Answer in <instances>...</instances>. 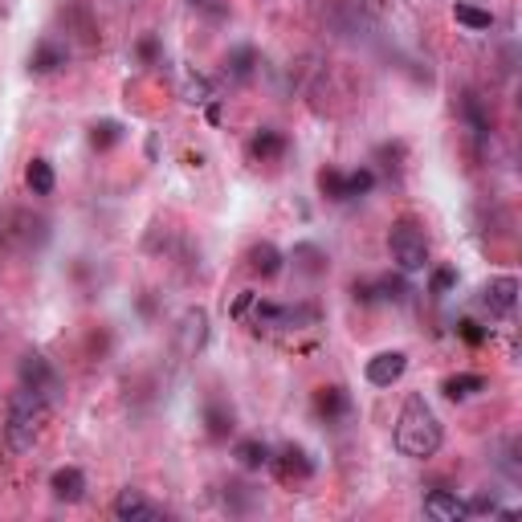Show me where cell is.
Segmentation results:
<instances>
[{"instance_id":"11","label":"cell","mask_w":522,"mask_h":522,"mask_svg":"<svg viewBox=\"0 0 522 522\" xmlns=\"http://www.w3.org/2000/svg\"><path fill=\"white\" fill-rule=\"evenodd\" d=\"M482 302L494 310V315H510L514 302H518V278H494L482 294Z\"/></svg>"},{"instance_id":"17","label":"cell","mask_w":522,"mask_h":522,"mask_svg":"<svg viewBox=\"0 0 522 522\" xmlns=\"http://www.w3.org/2000/svg\"><path fill=\"white\" fill-rule=\"evenodd\" d=\"M25 184L33 196H49L54 192V168H49V160H33L29 172H25Z\"/></svg>"},{"instance_id":"21","label":"cell","mask_w":522,"mask_h":522,"mask_svg":"<svg viewBox=\"0 0 522 522\" xmlns=\"http://www.w3.org/2000/svg\"><path fill=\"white\" fill-rule=\"evenodd\" d=\"M372 184H376V176H372L368 168L351 172V176H347V200H351V196H363V192H372Z\"/></svg>"},{"instance_id":"9","label":"cell","mask_w":522,"mask_h":522,"mask_svg":"<svg viewBox=\"0 0 522 522\" xmlns=\"http://www.w3.org/2000/svg\"><path fill=\"white\" fill-rule=\"evenodd\" d=\"M270 465L278 469V478H282V482H294V478L302 482V478L315 474V465H310V457H306L302 449H294V445H290V449H282L278 457H270Z\"/></svg>"},{"instance_id":"22","label":"cell","mask_w":522,"mask_h":522,"mask_svg":"<svg viewBox=\"0 0 522 522\" xmlns=\"http://www.w3.org/2000/svg\"><path fill=\"white\" fill-rule=\"evenodd\" d=\"M119 135H123L119 123H98L94 135H90V143H94V147H111V143H119Z\"/></svg>"},{"instance_id":"16","label":"cell","mask_w":522,"mask_h":522,"mask_svg":"<svg viewBox=\"0 0 522 522\" xmlns=\"http://www.w3.org/2000/svg\"><path fill=\"white\" fill-rule=\"evenodd\" d=\"M286 151V139L278 135V131H257L253 135V143H249V155H253V160H278V155Z\"/></svg>"},{"instance_id":"8","label":"cell","mask_w":522,"mask_h":522,"mask_svg":"<svg viewBox=\"0 0 522 522\" xmlns=\"http://www.w3.org/2000/svg\"><path fill=\"white\" fill-rule=\"evenodd\" d=\"M49 490H54L58 502H82L86 498V474H82V469H74V465H66V469H58V474L49 478Z\"/></svg>"},{"instance_id":"4","label":"cell","mask_w":522,"mask_h":522,"mask_svg":"<svg viewBox=\"0 0 522 522\" xmlns=\"http://www.w3.org/2000/svg\"><path fill=\"white\" fill-rule=\"evenodd\" d=\"M21 388H33V392H41V396L54 400V396H58V372H54V363H49L45 355H37V351H29V355L21 359Z\"/></svg>"},{"instance_id":"14","label":"cell","mask_w":522,"mask_h":522,"mask_svg":"<svg viewBox=\"0 0 522 522\" xmlns=\"http://www.w3.org/2000/svg\"><path fill=\"white\" fill-rule=\"evenodd\" d=\"M315 408H319V416H327V421H339V416H347L351 400H347L343 388H319L315 392Z\"/></svg>"},{"instance_id":"3","label":"cell","mask_w":522,"mask_h":522,"mask_svg":"<svg viewBox=\"0 0 522 522\" xmlns=\"http://www.w3.org/2000/svg\"><path fill=\"white\" fill-rule=\"evenodd\" d=\"M388 249H392V261H396L400 274H421L429 266V241H425V233L416 229L412 221H396L392 225Z\"/></svg>"},{"instance_id":"18","label":"cell","mask_w":522,"mask_h":522,"mask_svg":"<svg viewBox=\"0 0 522 522\" xmlns=\"http://www.w3.org/2000/svg\"><path fill=\"white\" fill-rule=\"evenodd\" d=\"M453 17H457V25L474 29V33H486V29H494V13L478 9V5H457V9H453Z\"/></svg>"},{"instance_id":"25","label":"cell","mask_w":522,"mask_h":522,"mask_svg":"<svg viewBox=\"0 0 522 522\" xmlns=\"http://www.w3.org/2000/svg\"><path fill=\"white\" fill-rule=\"evenodd\" d=\"M461 339H465V343H474V347H478V343H486V331H482L478 323H461Z\"/></svg>"},{"instance_id":"12","label":"cell","mask_w":522,"mask_h":522,"mask_svg":"<svg viewBox=\"0 0 522 522\" xmlns=\"http://www.w3.org/2000/svg\"><path fill=\"white\" fill-rule=\"evenodd\" d=\"M249 270H253V274H261V278H274V274H282V253H278V245H270V241L253 245V249H249Z\"/></svg>"},{"instance_id":"7","label":"cell","mask_w":522,"mask_h":522,"mask_svg":"<svg viewBox=\"0 0 522 522\" xmlns=\"http://www.w3.org/2000/svg\"><path fill=\"white\" fill-rule=\"evenodd\" d=\"M425 514L437 518V522H461V518H469L465 502H461L457 494H449V490H433V494H425Z\"/></svg>"},{"instance_id":"5","label":"cell","mask_w":522,"mask_h":522,"mask_svg":"<svg viewBox=\"0 0 522 522\" xmlns=\"http://www.w3.org/2000/svg\"><path fill=\"white\" fill-rule=\"evenodd\" d=\"M404 372H408L404 351H380V355L368 359V384H376V388H392Z\"/></svg>"},{"instance_id":"2","label":"cell","mask_w":522,"mask_h":522,"mask_svg":"<svg viewBox=\"0 0 522 522\" xmlns=\"http://www.w3.org/2000/svg\"><path fill=\"white\" fill-rule=\"evenodd\" d=\"M49 425V396L33 392V388H17L9 396V412H5V441L13 453H29L41 433Z\"/></svg>"},{"instance_id":"13","label":"cell","mask_w":522,"mask_h":522,"mask_svg":"<svg viewBox=\"0 0 522 522\" xmlns=\"http://www.w3.org/2000/svg\"><path fill=\"white\" fill-rule=\"evenodd\" d=\"M441 392H445L449 400H469V396L486 392V376H474V372H457V376H449V380L441 384Z\"/></svg>"},{"instance_id":"19","label":"cell","mask_w":522,"mask_h":522,"mask_svg":"<svg viewBox=\"0 0 522 522\" xmlns=\"http://www.w3.org/2000/svg\"><path fill=\"white\" fill-rule=\"evenodd\" d=\"M233 453H237V461H241L245 469H266V465H270V449L261 445V441H241Z\"/></svg>"},{"instance_id":"24","label":"cell","mask_w":522,"mask_h":522,"mask_svg":"<svg viewBox=\"0 0 522 522\" xmlns=\"http://www.w3.org/2000/svg\"><path fill=\"white\" fill-rule=\"evenodd\" d=\"M233 425H229V416L225 412H217V408H208V433H213V437H225Z\"/></svg>"},{"instance_id":"10","label":"cell","mask_w":522,"mask_h":522,"mask_svg":"<svg viewBox=\"0 0 522 522\" xmlns=\"http://www.w3.org/2000/svg\"><path fill=\"white\" fill-rule=\"evenodd\" d=\"M115 518H123V522H151V518H160V510H155L139 490H123L115 498Z\"/></svg>"},{"instance_id":"6","label":"cell","mask_w":522,"mask_h":522,"mask_svg":"<svg viewBox=\"0 0 522 522\" xmlns=\"http://www.w3.org/2000/svg\"><path fill=\"white\" fill-rule=\"evenodd\" d=\"M204 339H208V315H204L200 306L184 310L180 331H176V343H180V351H184V355H196V351L204 347Z\"/></svg>"},{"instance_id":"15","label":"cell","mask_w":522,"mask_h":522,"mask_svg":"<svg viewBox=\"0 0 522 522\" xmlns=\"http://www.w3.org/2000/svg\"><path fill=\"white\" fill-rule=\"evenodd\" d=\"M29 66H33L37 74H54L58 66H66V49H62V45H54V41H41V45L33 49Z\"/></svg>"},{"instance_id":"20","label":"cell","mask_w":522,"mask_h":522,"mask_svg":"<svg viewBox=\"0 0 522 522\" xmlns=\"http://www.w3.org/2000/svg\"><path fill=\"white\" fill-rule=\"evenodd\" d=\"M319 188H323L331 200H347V176H339V172H323V176H319Z\"/></svg>"},{"instance_id":"1","label":"cell","mask_w":522,"mask_h":522,"mask_svg":"<svg viewBox=\"0 0 522 522\" xmlns=\"http://www.w3.org/2000/svg\"><path fill=\"white\" fill-rule=\"evenodd\" d=\"M441 421L437 412L429 408L425 396H408L404 408H400V421H396V449L412 461H425L441 449Z\"/></svg>"},{"instance_id":"26","label":"cell","mask_w":522,"mask_h":522,"mask_svg":"<svg viewBox=\"0 0 522 522\" xmlns=\"http://www.w3.org/2000/svg\"><path fill=\"white\" fill-rule=\"evenodd\" d=\"M453 282H457V274H453V270H437V274H433V294H445Z\"/></svg>"},{"instance_id":"23","label":"cell","mask_w":522,"mask_h":522,"mask_svg":"<svg viewBox=\"0 0 522 522\" xmlns=\"http://www.w3.org/2000/svg\"><path fill=\"white\" fill-rule=\"evenodd\" d=\"M253 62H257V54H253V49L245 45V49H237V54L229 58V66H233V74L237 78H249V70H253Z\"/></svg>"},{"instance_id":"27","label":"cell","mask_w":522,"mask_h":522,"mask_svg":"<svg viewBox=\"0 0 522 522\" xmlns=\"http://www.w3.org/2000/svg\"><path fill=\"white\" fill-rule=\"evenodd\" d=\"M253 298H257V294H253V290H245V294L233 302V319H245V310L253 306Z\"/></svg>"}]
</instances>
